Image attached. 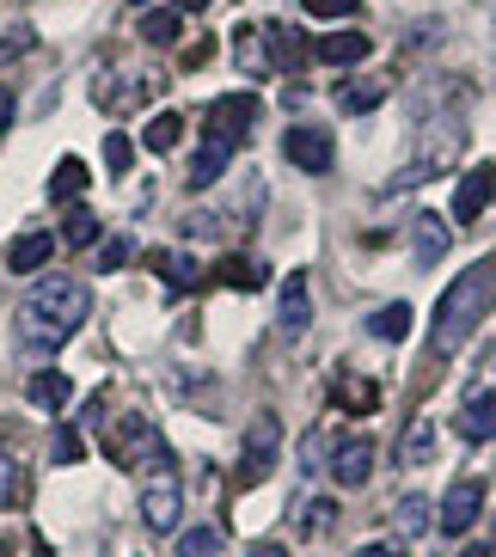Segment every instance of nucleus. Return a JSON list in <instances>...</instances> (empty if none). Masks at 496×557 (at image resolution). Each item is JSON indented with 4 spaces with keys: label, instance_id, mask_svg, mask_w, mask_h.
<instances>
[{
    "label": "nucleus",
    "instance_id": "f257e3e1",
    "mask_svg": "<svg viewBox=\"0 0 496 557\" xmlns=\"http://www.w3.org/2000/svg\"><path fill=\"white\" fill-rule=\"evenodd\" d=\"M86 312H92V288L80 276H44L25 295V307H18V325H25V344L62 349L86 325Z\"/></svg>",
    "mask_w": 496,
    "mask_h": 557
},
{
    "label": "nucleus",
    "instance_id": "f03ea898",
    "mask_svg": "<svg viewBox=\"0 0 496 557\" xmlns=\"http://www.w3.org/2000/svg\"><path fill=\"white\" fill-rule=\"evenodd\" d=\"M491 282H496V263H491V258H479L472 270H460V276L447 282L442 307H435V319H430V349H435L442 361L460 356L466 337L479 331L484 307H491Z\"/></svg>",
    "mask_w": 496,
    "mask_h": 557
},
{
    "label": "nucleus",
    "instance_id": "7ed1b4c3",
    "mask_svg": "<svg viewBox=\"0 0 496 557\" xmlns=\"http://www.w3.org/2000/svg\"><path fill=\"white\" fill-rule=\"evenodd\" d=\"M104 447H111L116 466H129V472H153V466H165V442H160V429L141 423V417H123V423L104 435Z\"/></svg>",
    "mask_w": 496,
    "mask_h": 557
},
{
    "label": "nucleus",
    "instance_id": "20e7f679",
    "mask_svg": "<svg viewBox=\"0 0 496 557\" xmlns=\"http://www.w3.org/2000/svg\"><path fill=\"white\" fill-rule=\"evenodd\" d=\"M178 515H184V491H178V472H172V459L153 466L148 484H141V521L153 533H178Z\"/></svg>",
    "mask_w": 496,
    "mask_h": 557
},
{
    "label": "nucleus",
    "instance_id": "39448f33",
    "mask_svg": "<svg viewBox=\"0 0 496 557\" xmlns=\"http://www.w3.org/2000/svg\"><path fill=\"white\" fill-rule=\"evenodd\" d=\"M479 508H484V478H454V491L442 496V527H435V533L466 540L472 521H479Z\"/></svg>",
    "mask_w": 496,
    "mask_h": 557
},
{
    "label": "nucleus",
    "instance_id": "423d86ee",
    "mask_svg": "<svg viewBox=\"0 0 496 557\" xmlns=\"http://www.w3.org/2000/svg\"><path fill=\"white\" fill-rule=\"evenodd\" d=\"M491 197H496V165L479 160L472 172H460V184H454V221H460V227H472V221L491 209Z\"/></svg>",
    "mask_w": 496,
    "mask_h": 557
},
{
    "label": "nucleus",
    "instance_id": "0eeeda50",
    "mask_svg": "<svg viewBox=\"0 0 496 557\" xmlns=\"http://www.w3.org/2000/svg\"><path fill=\"white\" fill-rule=\"evenodd\" d=\"M276 447H282V429L276 417H258V423L246 429V454H239V484H258V478L276 466Z\"/></svg>",
    "mask_w": 496,
    "mask_h": 557
},
{
    "label": "nucleus",
    "instance_id": "6e6552de",
    "mask_svg": "<svg viewBox=\"0 0 496 557\" xmlns=\"http://www.w3.org/2000/svg\"><path fill=\"white\" fill-rule=\"evenodd\" d=\"M258 123V99L251 92H227V99H215L209 104V135H221V141H246V129Z\"/></svg>",
    "mask_w": 496,
    "mask_h": 557
},
{
    "label": "nucleus",
    "instance_id": "1a4fd4ad",
    "mask_svg": "<svg viewBox=\"0 0 496 557\" xmlns=\"http://www.w3.org/2000/svg\"><path fill=\"white\" fill-rule=\"evenodd\" d=\"M276 325L282 337H307V325H313V288H307V276H282V295H276Z\"/></svg>",
    "mask_w": 496,
    "mask_h": 557
},
{
    "label": "nucleus",
    "instance_id": "9d476101",
    "mask_svg": "<svg viewBox=\"0 0 496 557\" xmlns=\"http://www.w3.org/2000/svg\"><path fill=\"white\" fill-rule=\"evenodd\" d=\"M282 153H288V165H300V172H331V160H337V148H331L325 129H288L282 135Z\"/></svg>",
    "mask_w": 496,
    "mask_h": 557
},
{
    "label": "nucleus",
    "instance_id": "9b49d317",
    "mask_svg": "<svg viewBox=\"0 0 496 557\" xmlns=\"http://www.w3.org/2000/svg\"><path fill=\"white\" fill-rule=\"evenodd\" d=\"M368 472H374V442H368V435H344L337 454H331V478H337L344 491H356V484H368Z\"/></svg>",
    "mask_w": 496,
    "mask_h": 557
},
{
    "label": "nucleus",
    "instance_id": "f8f14e48",
    "mask_svg": "<svg viewBox=\"0 0 496 557\" xmlns=\"http://www.w3.org/2000/svg\"><path fill=\"white\" fill-rule=\"evenodd\" d=\"M368 50H374V37H362V32H331L313 44V55L325 67H356V62H368Z\"/></svg>",
    "mask_w": 496,
    "mask_h": 557
},
{
    "label": "nucleus",
    "instance_id": "ddd939ff",
    "mask_svg": "<svg viewBox=\"0 0 496 557\" xmlns=\"http://www.w3.org/2000/svg\"><path fill=\"white\" fill-rule=\"evenodd\" d=\"M50 258H55V233H18L13 246H7V270H13V276H32V270H44Z\"/></svg>",
    "mask_w": 496,
    "mask_h": 557
},
{
    "label": "nucleus",
    "instance_id": "4468645a",
    "mask_svg": "<svg viewBox=\"0 0 496 557\" xmlns=\"http://www.w3.org/2000/svg\"><path fill=\"white\" fill-rule=\"evenodd\" d=\"M447 239H454V233H447L442 214H417V227H411V258H417V263H442V258H447Z\"/></svg>",
    "mask_w": 496,
    "mask_h": 557
},
{
    "label": "nucleus",
    "instance_id": "2eb2a0df",
    "mask_svg": "<svg viewBox=\"0 0 496 557\" xmlns=\"http://www.w3.org/2000/svg\"><path fill=\"white\" fill-rule=\"evenodd\" d=\"M233 141H221V135H209V141H202L197 148V160H190V184H197V190H209V184H221V172H227V160H233Z\"/></svg>",
    "mask_w": 496,
    "mask_h": 557
},
{
    "label": "nucleus",
    "instance_id": "dca6fc26",
    "mask_svg": "<svg viewBox=\"0 0 496 557\" xmlns=\"http://www.w3.org/2000/svg\"><path fill=\"white\" fill-rule=\"evenodd\" d=\"M25 398H32L37 410H62L67 398H74V380H67L62 368H44V374L25 380Z\"/></svg>",
    "mask_w": 496,
    "mask_h": 557
},
{
    "label": "nucleus",
    "instance_id": "f3484780",
    "mask_svg": "<svg viewBox=\"0 0 496 557\" xmlns=\"http://www.w3.org/2000/svg\"><path fill=\"white\" fill-rule=\"evenodd\" d=\"M460 435L466 442H491L496 435V393H472L460 405Z\"/></svg>",
    "mask_w": 496,
    "mask_h": 557
},
{
    "label": "nucleus",
    "instance_id": "a211bd4d",
    "mask_svg": "<svg viewBox=\"0 0 496 557\" xmlns=\"http://www.w3.org/2000/svg\"><path fill=\"white\" fill-rule=\"evenodd\" d=\"M270 62L295 74V67H307V62H313V44H307V37H300L295 25H276V32H270Z\"/></svg>",
    "mask_w": 496,
    "mask_h": 557
},
{
    "label": "nucleus",
    "instance_id": "6ab92c4d",
    "mask_svg": "<svg viewBox=\"0 0 496 557\" xmlns=\"http://www.w3.org/2000/svg\"><path fill=\"white\" fill-rule=\"evenodd\" d=\"M381 99H386V86H381V81H344V86H337V111H344V116L381 111Z\"/></svg>",
    "mask_w": 496,
    "mask_h": 557
},
{
    "label": "nucleus",
    "instance_id": "aec40b11",
    "mask_svg": "<svg viewBox=\"0 0 496 557\" xmlns=\"http://www.w3.org/2000/svg\"><path fill=\"white\" fill-rule=\"evenodd\" d=\"M153 270H160L172 288H197V282H202V263L190 258V251H160V258H153Z\"/></svg>",
    "mask_w": 496,
    "mask_h": 557
},
{
    "label": "nucleus",
    "instance_id": "412c9836",
    "mask_svg": "<svg viewBox=\"0 0 496 557\" xmlns=\"http://www.w3.org/2000/svg\"><path fill=\"white\" fill-rule=\"evenodd\" d=\"M430 454H435V423H430V417H417V423L405 429V442H398V459H405V466L417 472V466H423Z\"/></svg>",
    "mask_w": 496,
    "mask_h": 557
},
{
    "label": "nucleus",
    "instance_id": "4be33fe9",
    "mask_svg": "<svg viewBox=\"0 0 496 557\" xmlns=\"http://www.w3.org/2000/svg\"><path fill=\"white\" fill-rule=\"evenodd\" d=\"M178 135H184V116L178 111H160L148 129H141V148H148V153H172V148H178Z\"/></svg>",
    "mask_w": 496,
    "mask_h": 557
},
{
    "label": "nucleus",
    "instance_id": "5701e85b",
    "mask_svg": "<svg viewBox=\"0 0 496 557\" xmlns=\"http://www.w3.org/2000/svg\"><path fill=\"white\" fill-rule=\"evenodd\" d=\"M86 190V160H74V153H67V160H55V172H50V197L55 202H74Z\"/></svg>",
    "mask_w": 496,
    "mask_h": 557
},
{
    "label": "nucleus",
    "instance_id": "b1692460",
    "mask_svg": "<svg viewBox=\"0 0 496 557\" xmlns=\"http://www.w3.org/2000/svg\"><path fill=\"white\" fill-rule=\"evenodd\" d=\"M178 32H184V18H178V7H153V13H141V37L148 44H178Z\"/></svg>",
    "mask_w": 496,
    "mask_h": 557
},
{
    "label": "nucleus",
    "instance_id": "393cba45",
    "mask_svg": "<svg viewBox=\"0 0 496 557\" xmlns=\"http://www.w3.org/2000/svg\"><path fill=\"white\" fill-rule=\"evenodd\" d=\"M368 331H374L381 344H398V337L411 331V307H405V300H393V307H381L374 319H368Z\"/></svg>",
    "mask_w": 496,
    "mask_h": 557
},
{
    "label": "nucleus",
    "instance_id": "a878e982",
    "mask_svg": "<svg viewBox=\"0 0 496 557\" xmlns=\"http://www.w3.org/2000/svg\"><path fill=\"white\" fill-rule=\"evenodd\" d=\"M18 503H25V466L0 447V508H18Z\"/></svg>",
    "mask_w": 496,
    "mask_h": 557
},
{
    "label": "nucleus",
    "instance_id": "bb28decb",
    "mask_svg": "<svg viewBox=\"0 0 496 557\" xmlns=\"http://www.w3.org/2000/svg\"><path fill=\"white\" fill-rule=\"evenodd\" d=\"M178 557H221V533H215V527H184V533H178Z\"/></svg>",
    "mask_w": 496,
    "mask_h": 557
},
{
    "label": "nucleus",
    "instance_id": "cd10ccee",
    "mask_svg": "<svg viewBox=\"0 0 496 557\" xmlns=\"http://www.w3.org/2000/svg\"><path fill=\"white\" fill-rule=\"evenodd\" d=\"M62 239H67V246H92V239H99V214L74 209V214H67V227H62Z\"/></svg>",
    "mask_w": 496,
    "mask_h": 557
},
{
    "label": "nucleus",
    "instance_id": "c85d7f7f",
    "mask_svg": "<svg viewBox=\"0 0 496 557\" xmlns=\"http://www.w3.org/2000/svg\"><path fill=\"white\" fill-rule=\"evenodd\" d=\"M104 165H111L116 178L135 165V141H129V135H104Z\"/></svg>",
    "mask_w": 496,
    "mask_h": 557
},
{
    "label": "nucleus",
    "instance_id": "c756f323",
    "mask_svg": "<svg viewBox=\"0 0 496 557\" xmlns=\"http://www.w3.org/2000/svg\"><path fill=\"white\" fill-rule=\"evenodd\" d=\"M337 398H344V405L349 410H374V405H381V393H374V386H362V380H337Z\"/></svg>",
    "mask_w": 496,
    "mask_h": 557
},
{
    "label": "nucleus",
    "instance_id": "7c9ffc66",
    "mask_svg": "<svg viewBox=\"0 0 496 557\" xmlns=\"http://www.w3.org/2000/svg\"><path fill=\"white\" fill-rule=\"evenodd\" d=\"M221 282H233V288H258V282H264V270H258V263H246V258H233V263H221Z\"/></svg>",
    "mask_w": 496,
    "mask_h": 557
},
{
    "label": "nucleus",
    "instance_id": "2f4dec72",
    "mask_svg": "<svg viewBox=\"0 0 496 557\" xmlns=\"http://www.w3.org/2000/svg\"><path fill=\"white\" fill-rule=\"evenodd\" d=\"M300 521H307V533H325V527L337 521V503H325V496H313V503L300 508Z\"/></svg>",
    "mask_w": 496,
    "mask_h": 557
},
{
    "label": "nucleus",
    "instance_id": "473e14b6",
    "mask_svg": "<svg viewBox=\"0 0 496 557\" xmlns=\"http://www.w3.org/2000/svg\"><path fill=\"white\" fill-rule=\"evenodd\" d=\"M300 7H307V18H349L362 0H300Z\"/></svg>",
    "mask_w": 496,
    "mask_h": 557
},
{
    "label": "nucleus",
    "instance_id": "72a5a7b5",
    "mask_svg": "<svg viewBox=\"0 0 496 557\" xmlns=\"http://www.w3.org/2000/svg\"><path fill=\"white\" fill-rule=\"evenodd\" d=\"M423 521H430V508L417 503V496H405V503H398V527H405V533H423Z\"/></svg>",
    "mask_w": 496,
    "mask_h": 557
},
{
    "label": "nucleus",
    "instance_id": "f704fd0d",
    "mask_svg": "<svg viewBox=\"0 0 496 557\" xmlns=\"http://www.w3.org/2000/svg\"><path fill=\"white\" fill-rule=\"evenodd\" d=\"M129 258H135V246H129V239H111V246H99V270H123Z\"/></svg>",
    "mask_w": 496,
    "mask_h": 557
},
{
    "label": "nucleus",
    "instance_id": "c9c22d12",
    "mask_svg": "<svg viewBox=\"0 0 496 557\" xmlns=\"http://www.w3.org/2000/svg\"><path fill=\"white\" fill-rule=\"evenodd\" d=\"M80 454H86V447H80V435H67V429H62V435H55V459H62V466H74Z\"/></svg>",
    "mask_w": 496,
    "mask_h": 557
},
{
    "label": "nucleus",
    "instance_id": "e433bc0d",
    "mask_svg": "<svg viewBox=\"0 0 496 557\" xmlns=\"http://www.w3.org/2000/svg\"><path fill=\"white\" fill-rule=\"evenodd\" d=\"M239 62H246V67H258V62H264V55H258V32H251V25L239 32Z\"/></svg>",
    "mask_w": 496,
    "mask_h": 557
},
{
    "label": "nucleus",
    "instance_id": "4c0bfd02",
    "mask_svg": "<svg viewBox=\"0 0 496 557\" xmlns=\"http://www.w3.org/2000/svg\"><path fill=\"white\" fill-rule=\"evenodd\" d=\"M246 557H288V545H276V540H258Z\"/></svg>",
    "mask_w": 496,
    "mask_h": 557
},
{
    "label": "nucleus",
    "instance_id": "58836bf2",
    "mask_svg": "<svg viewBox=\"0 0 496 557\" xmlns=\"http://www.w3.org/2000/svg\"><path fill=\"white\" fill-rule=\"evenodd\" d=\"M356 557H405V552H398V545H362Z\"/></svg>",
    "mask_w": 496,
    "mask_h": 557
},
{
    "label": "nucleus",
    "instance_id": "ea45409f",
    "mask_svg": "<svg viewBox=\"0 0 496 557\" xmlns=\"http://www.w3.org/2000/svg\"><path fill=\"white\" fill-rule=\"evenodd\" d=\"M460 557H496V545H466Z\"/></svg>",
    "mask_w": 496,
    "mask_h": 557
},
{
    "label": "nucleus",
    "instance_id": "a19ab883",
    "mask_svg": "<svg viewBox=\"0 0 496 557\" xmlns=\"http://www.w3.org/2000/svg\"><path fill=\"white\" fill-rule=\"evenodd\" d=\"M172 7H178V13H197V7H209V0H172Z\"/></svg>",
    "mask_w": 496,
    "mask_h": 557
},
{
    "label": "nucleus",
    "instance_id": "79ce46f5",
    "mask_svg": "<svg viewBox=\"0 0 496 557\" xmlns=\"http://www.w3.org/2000/svg\"><path fill=\"white\" fill-rule=\"evenodd\" d=\"M7 116H13V99H7V92H0V129H7Z\"/></svg>",
    "mask_w": 496,
    "mask_h": 557
},
{
    "label": "nucleus",
    "instance_id": "37998d69",
    "mask_svg": "<svg viewBox=\"0 0 496 557\" xmlns=\"http://www.w3.org/2000/svg\"><path fill=\"white\" fill-rule=\"evenodd\" d=\"M129 7H148V0H129Z\"/></svg>",
    "mask_w": 496,
    "mask_h": 557
}]
</instances>
